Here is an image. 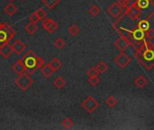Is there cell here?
Instances as JSON below:
<instances>
[{"label":"cell","instance_id":"1","mask_svg":"<svg viewBox=\"0 0 154 130\" xmlns=\"http://www.w3.org/2000/svg\"><path fill=\"white\" fill-rule=\"evenodd\" d=\"M112 25L120 35L127 38V40L130 43V45L133 46L135 50L141 48L144 44L146 33L140 28L135 27L134 29H127L123 26H117L115 24H113Z\"/></svg>","mask_w":154,"mask_h":130},{"label":"cell","instance_id":"2","mask_svg":"<svg viewBox=\"0 0 154 130\" xmlns=\"http://www.w3.org/2000/svg\"><path fill=\"white\" fill-rule=\"evenodd\" d=\"M134 57L146 70L150 71L154 67V47L149 48L143 44L141 48L136 50Z\"/></svg>","mask_w":154,"mask_h":130},{"label":"cell","instance_id":"3","mask_svg":"<svg viewBox=\"0 0 154 130\" xmlns=\"http://www.w3.org/2000/svg\"><path fill=\"white\" fill-rule=\"evenodd\" d=\"M37 54L32 50H29L23 56V61L26 68V73H28L29 75H32L35 71H37Z\"/></svg>","mask_w":154,"mask_h":130},{"label":"cell","instance_id":"4","mask_svg":"<svg viewBox=\"0 0 154 130\" xmlns=\"http://www.w3.org/2000/svg\"><path fill=\"white\" fill-rule=\"evenodd\" d=\"M15 30L8 22L2 24L0 23V45L9 43L15 36Z\"/></svg>","mask_w":154,"mask_h":130},{"label":"cell","instance_id":"5","mask_svg":"<svg viewBox=\"0 0 154 130\" xmlns=\"http://www.w3.org/2000/svg\"><path fill=\"white\" fill-rule=\"evenodd\" d=\"M15 84L16 86L22 90V91H25L28 89L31 88V86L33 84V80L31 77V75H29L28 73H23L21 75H18V77L15 79Z\"/></svg>","mask_w":154,"mask_h":130},{"label":"cell","instance_id":"6","mask_svg":"<svg viewBox=\"0 0 154 130\" xmlns=\"http://www.w3.org/2000/svg\"><path fill=\"white\" fill-rule=\"evenodd\" d=\"M107 12L108 14L115 19H116V21L118 20H121L125 15V7L122 5V4L117 1V2H115L113 3L107 9Z\"/></svg>","mask_w":154,"mask_h":130},{"label":"cell","instance_id":"7","mask_svg":"<svg viewBox=\"0 0 154 130\" xmlns=\"http://www.w3.org/2000/svg\"><path fill=\"white\" fill-rule=\"evenodd\" d=\"M82 108L89 114H92L97 110V109L99 107V102L92 96H88L82 103Z\"/></svg>","mask_w":154,"mask_h":130},{"label":"cell","instance_id":"8","mask_svg":"<svg viewBox=\"0 0 154 130\" xmlns=\"http://www.w3.org/2000/svg\"><path fill=\"white\" fill-rule=\"evenodd\" d=\"M131 62H132L131 57H129V56H128L125 52H121V53L118 54V55L116 57V59H115L116 64L118 67H120L121 69L126 68V67L131 63Z\"/></svg>","mask_w":154,"mask_h":130},{"label":"cell","instance_id":"9","mask_svg":"<svg viewBox=\"0 0 154 130\" xmlns=\"http://www.w3.org/2000/svg\"><path fill=\"white\" fill-rule=\"evenodd\" d=\"M42 25L49 33H53L59 28V24L52 18H48V17L42 21Z\"/></svg>","mask_w":154,"mask_h":130},{"label":"cell","instance_id":"10","mask_svg":"<svg viewBox=\"0 0 154 130\" xmlns=\"http://www.w3.org/2000/svg\"><path fill=\"white\" fill-rule=\"evenodd\" d=\"M115 45H116V47L119 51L125 52V51L130 46V43H129V41L127 40V38H125V36H122V35H121V36L116 41Z\"/></svg>","mask_w":154,"mask_h":130},{"label":"cell","instance_id":"11","mask_svg":"<svg viewBox=\"0 0 154 130\" xmlns=\"http://www.w3.org/2000/svg\"><path fill=\"white\" fill-rule=\"evenodd\" d=\"M13 52H14V50L12 48V45L9 44V43H3V44L0 45V55L3 58L8 59Z\"/></svg>","mask_w":154,"mask_h":130},{"label":"cell","instance_id":"12","mask_svg":"<svg viewBox=\"0 0 154 130\" xmlns=\"http://www.w3.org/2000/svg\"><path fill=\"white\" fill-rule=\"evenodd\" d=\"M12 69L17 75H21L26 72V68H25L23 59H19L14 64H13Z\"/></svg>","mask_w":154,"mask_h":130},{"label":"cell","instance_id":"13","mask_svg":"<svg viewBox=\"0 0 154 130\" xmlns=\"http://www.w3.org/2000/svg\"><path fill=\"white\" fill-rule=\"evenodd\" d=\"M12 45V48H13V50H14V52L17 54V55H21L22 53H23V52L25 50V48H26V44L24 43H23V41L22 40H20V39H18V40H16L13 44H11Z\"/></svg>","mask_w":154,"mask_h":130},{"label":"cell","instance_id":"14","mask_svg":"<svg viewBox=\"0 0 154 130\" xmlns=\"http://www.w3.org/2000/svg\"><path fill=\"white\" fill-rule=\"evenodd\" d=\"M150 19L148 18H143L141 20H138V22L136 23V27L140 28L141 30L147 32L150 29Z\"/></svg>","mask_w":154,"mask_h":130},{"label":"cell","instance_id":"15","mask_svg":"<svg viewBox=\"0 0 154 130\" xmlns=\"http://www.w3.org/2000/svg\"><path fill=\"white\" fill-rule=\"evenodd\" d=\"M5 13L8 15V16H12L14 14H16L17 12V6L15 5H14L12 2H10L8 5H6L4 8Z\"/></svg>","mask_w":154,"mask_h":130},{"label":"cell","instance_id":"16","mask_svg":"<svg viewBox=\"0 0 154 130\" xmlns=\"http://www.w3.org/2000/svg\"><path fill=\"white\" fill-rule=\"evenodd\" d=\"M147 84H148V80L143 75H140L134 80V85L140 89H143Z\"/></svg>","mask_w":154,"mask_h":130},{"label":"cell","instance_id":"17","mask_svg":"<svg viewBox=\"0 0 154 130\" xmlns=\"http://www.w3.org/2000/svg\"><path fill=\"white\" fill-rule=\"evenodd\" d=\"M136 4L138 5V6L143 11H143H145L147 9H150L151 8V5H152L150 0H136Z\"/></svg>","mask_w":154,"mask_h":130},{"label":"cell","instance_id":"18","mask_svg":"<svg viewBox=\"0 0 154 130\" xmlns=\"http://www.w3.org/2000/svg\"><path fill=\"white\" fill-rule=\"evenodd\" d=\"M66 85V81L63 77L59 76L57 78H55V80L53 81V86L57 89H63Z\"/></svg>","mask_w":154,"mask_h":130},{"label":"cell","instance_id":"19","mask_svg":"<svg viewBox=\"0 0 154 130\" xmlns=\"http://www.w3.org/2000/svg\"><path fill=\"white\" fill-rule=\"evenodd\" d=\"M24 29H25V31H26L29 34L32 35V34H34V33L37 32V30H38V25L36 24V23L30 22L28 24L25 25Z\"/></svg>","mask_w":154,"mask_h":130},{"label":"cell","instance_id":"20","mask_svg":"<svg viewBox=\"0 0 154 130\" xmlns=\"http://www.w3.org/2000/svg\"><path fill=\"white\" fill-rule=\"evenodd\" d=\"M41 70H42V75H43L44 77H46L47 79L50 78V77L53 74V72H54V71L52 70V68L51 67V65H50L49 63H48V64H45Z\"/></svg>","mask_w":154,"mask_h":130},{"label":"cell","instance_id":"21","mask_svg":"<svg viewBox=\"0 0 154 130\" xmlns=\"http://www.w3.org/2000/svg\"><path fill=\"white\" fill-rule=\"evenodd\" d=\"M49 64L51 65V67L52 68V70H53L54 71H59V70L61 68V66H62V62H61L58 58H53V59H51V61L49 62Z\"/></svg>","mask_w":154,"mask_h":130},{"label":"cell","instance_id":"22","mask_svg":"<svg viewBox=\"0 0 154 130\" xmlns=\"http://www.w3.org/2000/svg\"><path fill=\"white\" fill-rule=\"evenodd\" d=\"M42 2L47 6V8L52 10L60 2V0H42Z\"/></svg>","mask_w":154,"mask_h":130},{"label":"cell","instance_id":"23","mask_svg":"<svg viewBox=\"0 0 154 130\" xmlns=\"http://www.w3.org/2000/svg\"><path fill=\"white\" fill-rule=\"evenodd\" d=\"M106 104L109 107V108H111V109H113V108H115L116 106V104L118 103V100H116V97H114V96H110V97H108L106 100Z\"/></svg>","mask_w":154,"mask_h":130},{"label":"cell","instance_id":"24","mask_svg":"<svg viewBox=\"0 0 154 130\" xmlns=\"http://www.w3.org/2000/svg\"><path fill=\"white\" fill-rule=\"evenodd\" d=\"M68 31H69V33L71 36H76V35H78V34L79 33L80 29H79V27L77 24H72V25H70V26L69 27Z\"/></svg>","mask_w":154,"mask_h":130},{"label":"cell","instance_id":"25","mask_svg":"<svg viewBox=\"0 0 154 130\" xmlns=\"http://www.w3.org/2000/svg\"><path fill=\"white\" fill-rule=\"evenodd\" d=\"M66 46V42L63 38H58L54 42V47L58 50H62Z\"/></svg>","mask_w":154,"mask_h":130},{"label":"cell","instance_id":"26","mask_svg":"<svg viewBox=\"0 0 154 130\" xmlns=\"http://www.w3.org/2000/svg\"><path fill=\"white\" fill-rule=\"evenodd\" d=\"M89 14L92 15V16H97L100 13H101V9L98 5H92L89 8Z\"/></svg>","mask_w":154,"mask_h":130},{"label":"cell","instance_id":"27","mask_svg":"<svg viewBox=\"0 0 154 130\" xmlns=\"http://www.w3.org/2000/svg\"><path fill=\"white\" fill-rule=\"evenodd\" d=\"M35 13L37 14V15H38L40 21H42V22L47 18V15H48V14H47V12H46L43 8H39V9H37V10L35 11Z\"/></svg>","mask_w":154,"mask_h":130},{"label":"cell","instance_id":"28","mask_svg":"<svg viewBox=\"0 0 154 130\" xmlns=\"http://www.w3.org/2000/svg\"><path fill=\"white\" fill-rule=\"evenodd\" d=\"M97 69L99 72V74H102V73H105L107 69H108V66L107 64L105 62H100L97 65Z\"/></svg>","mask_w":154,"mask_h":130},{"label":"cell","instance_id":"29","mask_svg":"<svg viewBox=\"0 0 154 130\" xmlns=\"http://www.w3.org/2000/svg\"><path fill=\"white\" fill-rule=\"evenodd\" d=\"M74 122L70 118H66L64 119V120L62 121V126L66 128V129H69L73 127Z\"/></svg>","mask_w":154,"mask_h":130},{"label":"cell","instance_id":"30","mask_svg":"<svg viewBox=\"0 0 154 130\" xmlns=\"http://www.w3.org/2000/svg\"><path fill=\"white\" fill-rule=\"evenodd\" d=\"M88 83L93 85V86H96V85H98L100 83V78L98 76H94V77H88Z\"/></svg>","mask_w":154,"mask_h":130},{"label":"cell","instance_id":"31","mask_svg":"<svg viewBox=\"0 0 154 130\" xmlns=\"http://www.w3.org/2000/svg\"><path fill=\"white\" fill-rule=\"evenodd\" d=\"M87 74L88 77H94V76H98L99 72H98L97 67H92L87 71Z\"/></svg>","mask_w":154,"mask_h":130},{"label":"cell","instance_id":"32","mask_svg":"<svg viewBox=\"0 0 154 130\" xmlns=\"http://www.w3.org/2000/svg\"><path fill=\"white\" fill-rule=\"evenodd\" d=\"M45 65V62L44 60L42 58V57H37V66H36V70H39V69H42L43 66Z\"/></svg>","mask_w":154,"mask_h":130},{"label":"cell","instance_id":"33","mask_svg":"<svg viewBox=\"0 0 154 130\" xmlns=\"http://www.w3.org/2000/svg\"><path fill=\"white\" fill-rule=\"evenodd\" d=\"M121 4H122V5L125 7V9L127 7V6H129L130 5H132L133 3H134L136 0H118Z\"/></svg>","mask_w":154,"mask_h":130},{"label":"cell","instance_id":"34","mask_svg":"<svg viewBox=\"0 0 154 130\" xmlns=\"http://www.w3.org/2000/svg\"><path fill=\"white\" fill-rule=\"evenodd\" d=\"M29 19L32 23H37L38 21H40V19H39V17H38V15H37V14L35 12H33V13L31 14V15L29 16Z\"/></svg>","mask_w":154,"mask_h":130},{"label":"cell","instance_id":"35","mask_svg":"<svg viewBox=\"0 0 154 130\" xmlns=\"http://www.w3.org/2000/svg\"><path fill=\"white\" fill-rule=\"evenodd\" d=\"M145 33H146V37L147 38L151 39L152 41L154 42V29H151L150 28L147 32H145Z\"/></svg>","mask_w":154,"mask_h":130},{"label":"cell","instance_id":"36","mask_svg":"<svg viewBox=\"0 0 154 130\" xmlns=\"http://www.w3.org/2000/svg\"><path fill=\"white\" fill-rule=\"evenodd\" d=\"M151 1V4H152V7L154 8V0H150Z\"/></svg>","mask_w":154,"mask_h":130},{"label":"cell","instance_id":"37","mask_svg":"<svg viewBox=\"0 0 154 130\" xmlns=\"http://www.w3.org/2000/svg\"><path fill=\"white\" fill-rule=\"evenodd\" d=\"M8 1H10V2H13V1H14V0H8Z\"/></svg>","mask_w":154,"mask_h":130},{"label":"cell","instance_id":"38","mask_svg":"<svg viewBox=\"0 0 154 130\" xmlns=\"http://www.w3.org/2000/svg\"><path fill=\"white\" fill-rule=\"evenodd\" d=\"M152 18L154 19V12H153V14H152Z\"/></svg>","mask_w":154,"mask_h":130},{"label":"cell","instance_id":"39","mask_svg":"<svg viewBox=\"0 0 154 130\" xmlns=\"http://www.w3.org/2000/svg\"><path fill=\"white\" fill-rule=\"evenodd\" d=\"M20 1H24V0H20Z\"/></svg>","mask_w":154,"mask_h":130}]
</instances>
